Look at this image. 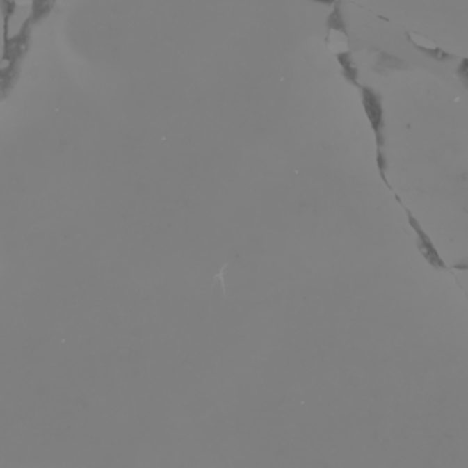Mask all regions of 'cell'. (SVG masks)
Wrapping results in <instances>:
<instances>
[]
</instances>
